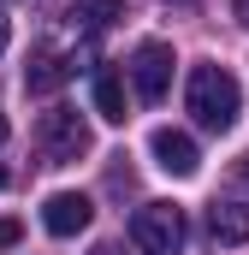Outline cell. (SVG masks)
Segmentation results:
<instances>
[{
  "instance_id": "cell-1",
  "label": "cell",
  "mask_w": 249,
  "mask_h": 255,
  "mask_svg": "<svg viewBox=\"0 0 249 255\" xmlns=\"http://www.w3.org/2000/svg\"><path fill=\"white\" fill-rule=\"evenodd\" d=\"M184 101H190L202 130H232L238 113H244V89H238V77L226 65H196L184 83Z\"/></svg>"
},
{
  "instance_id": "cell-2",
  "label": "cell",
  "mask_w": 249,
  "mask_h": 255,
  "mask_svg": "<svg viewBox=\"0 0 249 255\" xmlns=\"http://www.w3.org/2000/svg\"><path fill=\"white\" fill-rule=\"evenodd\" d=\"M89 119L83 113H71V107H48L42 113V125H36V148H42V160L48 166H71L77 154H89Z\"/></svg>"
},
{
  "instance_id": "cell-3",
  "label": "cell",
  "mask_w": 249,
  "mask_h": 255,
  "mask_svg": "<svg viewBox=\"0 0 249 255\" xmlns=\"http://www.w3.org/2000/svg\"><path fill=\"white\" fill-rule=\"evenodd\" d=\"M130 244H136V255H178L184 250V214L172 202H142L130 214Z\"/></svg>"
},
{
  "instance_id": "cell-4",
  "label": "cell",
  "mask_w": 249,
  "mask_h": 255,
  "mask_svg": "<svg viewBox=\"0 0 249 255\" xmlns=\"http://www.w3.org/2000/svg\"><path fill=\"white\" fill-rule=\"evenodd\" d=\"M166 83H172V48L166 42H142L130 54V89H136V101H160Z\"/></svg>"
},
{
  "instance_id": "cell-5",
  "label": "cell",
  "mask_w": 249,
  "mask_h": 255,
  "mask_svg": "<svg viewBox=\"0 0 249 255\" xmlns=\"http://www.w3.org/2000/svg\"><path fill=\"white\" fill-rule=\"evenodd\" d=\"M89 220H95V202H89L83 190H54L48 202H42V226H48L54 238H77Z\"/></svg>"
},
{
  "instance_id": "cell-6",
  "label": "cell",
  "mask_w": 249,
  "mask_h": 255,
  "mask_svg": "<svg viewBox=\"0 0 249 255\" xmlns=\"http://www.w3.org/2000/svg\"><path fill=\"white\" fill-rule=\"evenodd\" d=\"M148 154H154V166L172 172V178H196V166H202L196 142H190L184 130H172V125H160L154 136H148Z\"/></svg>"
},
{
  "instance_id": "cell-7",
  "label": "cell",
  "mask_w": 249,
  "mask_h": 255,
  "mask_svg": "<svg viewBox=\"0 0 249 255\" xmlns=\"http://www.w3.org/2000/svg\"><path fill=\"white\" fill-rule=\"evenodd\" d=\"M71 71H77V54H60L54 42H42V48L30 54V65H24V89H30V95H54Z\"/></svg>"
},
{
  "instance_id": "cell-8",
  "label": "cell",
  "mask_w": 249,
  "mask_h": 255,
  "mask_svg": "<svg viewBox=\"0 0 249 255\" xmlns=\"http://www.w3.org/2000/svg\"><path fill=\"white\" fill-rule=\"evenodd\" d=\"M208 238L214 244H249V208L244 202H214L208 208Z\"/></svg>"
},
{
  "instance_id": "cell-9",
  "label": "cell",
  "mask_w": 249,
  "mask_h": 255,
  "mask_svg": "<svg viewBox=\"0 0 249 255\" xmlns=\"http://www.w3.org/2000/svg\"><path fill=\"white\" fill-rule=\"evenodd\" d=\"M77 30H107V24H119L124 18V0H71V12H65Z\"/></svg>"
},
{
  "instance_id": "cell-10",
  "label": "cell",
  "mask_w": 249,
  "mask_h": 255,
  "mask_svg": "<svg viewBox=\"0 0 249 255\" xmlns=\"http://www.w3.org/2000/svg\"><path fill=\"white\" fill-rule=\"evenodd\" d=\"M95 113L113 119V125L130 119V113H124V83H119V71H95Z\"/></svg>"
},
{
  "instance_id": "cell-11",
  "label": "cell",
  "mask_w": 249,
  "mask_h": 255,
  "mask_svg": "<svg viewBox=\"0 0 249 255\" xmlns=\"http://www.w3.org/2000/svg\"><path fill=\"white\" fill-rule=\"evenodd\" d=\"M18 238H24V226H18V220H0V250H12Z\"/></svg>"
},
{
  "instance_id": "cell-12",
  "label": "cell",
  "mask_w": 249,
  "mask_h": 255,
  "mask_svg": "<svg viewBox=\"0 0 249 255\" xmlns=\"http://www.w3.org/2000/svg\"><path fill=\"white\" fill-rule=\"evenodd\" d=\"M238 24H249V0H238Z\"/></svg>"
},
{
  "instance_id": "cell-13",
  "label": "cell",
  "mask_w": 249,
  "mask_h": 255,
  "mask_svg": "<svg viewBox=\"0 0 249 255\" xmlns=\"http://www.w3.org/2000/svg\"><path fill=\"white\" fill-rule=\"evenodd\" d=\"M0 54H6V18H0Z\"/></svg>"
},
{
  "instance_id": "cell-14",
  "label": "cell",
  "mask_w": 249,
  "mask_h": 255,
  "mask_svg": "<svg viewBox=\"0 0 249 255\" xmlns=\"http://www.w3.org/2000/svg\"><path fill=\"white\" fill-rule=\"evenodd\" d=\"M95 255H119V250H113V244H101V250H95Z\"/></svg>"
},
{
  "instance_id": "cell-15",
  "label": "cell",
  "mask_w": 249,
  "mask_h": 255,
  "mask_svg": "<svg viewBox=\"0 0 249 255\" xmlns=\"http://www.w3.org/2000/svg\"><path fill=\"white\" fill-rule=\"evenodd\" d=\"M0 142H6V113H0Z\"/></svg>"
},
{
  "instance_id": "cell-16",
  "label": "cell",
  "mask_w": 249,
  "mask_h": 255,
  "mask_svg": "<svg viewBox=\"0 0 249 255\" xmlns=\"http://www.w3.org/2000/svg\"><path fill=\"white\" fill-rule=\"evenodd\" d=\"M244 184H249V160H244Z\"/></svg>"
},
{
  "instance_id": "cell-17",
  "label": "cell",
  "mask_w": 249,
  "mask_h": 255,
  "mask_svg": "<svg viewBox=\"0 0 249 255\" xmlns=\"http://www.w3.org/2000/svg\"><path fill=\"white\" fill-rule=\"evenodd\" d=\"M172 6H190V0H172Z\"/></svg>"
}]
</instances>
